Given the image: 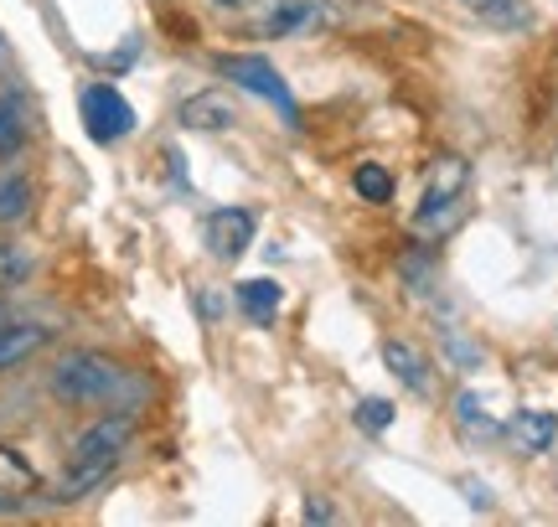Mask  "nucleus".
Listing matches in <instances>:
<instances>
[{
	"mask_svg": "<svg viewBox=\"0 0 558 527\" xmlns=\"http://www.w3.org/2000/svg\"><path fill=\"white\" fill-rule=\"evenodd\" d=\"M130 440H135V408H104L68 450V466L58 476V502H83L88 491H99L124 461Z\"/></svg>",
	"mask_w": 558,
	"mask_h": 527,
	"instance_id": "nucleus-1",
	"label": "nucleus"
},
{
	"mask_svg": "<svg viewBox=\"0 0 558 527\" xmlns=\"http://www.w3.org/2000/svg\"><path fill=\"white\" fill-rule=\"evenodd\" d=\"M32 491H37V470H32V461H26L21 450L0 445V507H16L21 497H32Z\"/></svg>",
	"mask_w": 558,
	"mask_h": 527,
	"instance_id": "nucleus-13",
	"label": "nucleus"
},
{
	"mask_svg": "<svg viewBox=\"0 0 558 527\" xmlns=\"http://www.w3.org/2000/svg\"><path fill=\"white\" fill-rule=\"evenodd\" d=\"M0 321H5V305H0Z\"/></svg>",
	"mask_w": 558,
	"mask_h": 527,
	"instance_id": "nucleus-24",
	"label": "nucleus"
},
{
	"mask_svg": "<svg viewBox=\"0 0 558 527\" xmlns=\"http://www.w3.org/2000/svg\"><path fill=\"white\" fill-rule=\"evenodd\" d=\"M383 363H388V372H393L403 388H414V393H424V388H429V357H424L414 342L388 336V342H383Z\"/></svg>",
	"mask_w": 558,
	"mask_h": 527,
	"instance_id": "nucleus-9",
	"label": "nucleus"
},
{
	"mask_svg": "<svg viewBox=\"0 0 558 527\" xmlns=\"http://www.w3.org/2000/svg\"><path fill=\"white\" fill-rule=\"evenodd\" d=\"M218 11H248V5H259V0H213Z\"/></svg>",
	"mask_w": 558,
	"mask_h": 527,
	"instance_id": "nucleus-23",
	"label": "nucleus"
},
{
	"mask_svg": "<svg viewBox=\"0 0 558 527\" xmlns=\"http://www.w3.org/2000/svg\"><path fill=\"white\" fill-rule=\"evenodd\" d=\"M254 228L259 218L248 212V207H213L207 218H202V238H207V254L222 264H233L243 248L254 244Z\"/></svg>",
	"mask_w": 558,
	"mask_h": 527,
	"instance_id": "nucleus-6",
	"label": "nucleus"
},
{
	"mask_svg": "<svg viewBox=\"0 0 558 527\" xmlns=\"http://www.w3.org/2000/svg\"><path fill=\"white\" fill-rule=\"evenodd\" d=\"M32 203H37V192H32L26 176H0V228L21 223L32 212Z\"/></svg>",
	"mask_w": 558,
	"mask_h": 527,
	"instance_id": "nucleus-16",
	"label": "nucleus"
},
{
	"mask_svg": "<svg viewBox=\"0 0 558 527\" xmlns=\"http://www.w3.org/2000/svg\"><path fill=\"white\" fill-rule=\"evenodd\" d=\"M352 186H357L362 203H373V207L393 203V176H388V166H378V161H362L357 171H352Z\"/></svg>",
	"mask_w": 558,
	"mask_h": 527,
	"instance_id": "nucleus-17",
	"label": "nucleus"
},
{
	"mask_svg": "<svg viewBox=\"0 0 558 527\" xmlns=\"http://www.w3.org/2000/svg\"><path fill=\"white\" fill-rule=\"evenodd\" d=\"M26 274H32V259H26L21 248L0 244V284H21Z\"/></svg>",
	"mask_w": 558,
	"mask_h": 527,
	"instance_id": "nucleus-20",
	"label": "nucleus"
},
{
	"mask_svg": "<svg viewBox=\"0 0 558 527\" xmlns=\"http://www.w3.org/2000/svg\"><path fill=\"white\" fill-rule=\"evenodd\" d=\"M218 73L228 83H239V88H248L254 99L264 103H275L279 114L290 124H300V103L295 94H290V83H284V73H279L269 58H259V52H222L218 58Z\"/></svg>",
	"mask_w": 558,
	"mask_h": 527,
	"instance_id": "nucleus-3",
	"label": "nucleus"
},
{
	"mask_svg": "<svg viewBox=\"0 0 558 527\" xmlns=\"http://www.w3.org/2000/svg\"><path fill=\"white\" fill-rule=\"evenodd\" d=\"M300 517H305V523H331L337 512L326 507V502H305V512H300Z\"/></svg>",
	"mask_w": 558,
	"mask_h": 527,
	"instance_id": "nucleus-21",
	"label": "nucleus"
},
{
	"mask_svg": "<svg viewBox=\"0 0 558 527\" xmlns=\"http://www.w3.org/2000/svg\"><path fill=\"white\" fill-rule=\"evenodd\" d=\"M135 372L104 352H68L52 367V399L68 408H135Z\"/></svg>",
	"mask_w": 558,
	"mask_h": 527,
	"instance_id": "nucleus-2",
	"label": "nucleus"
},
{
	"mask_svg": "<svg viewBox=\"0 0 558 527\" xmlns=\"http://www.w3.org/2000/svg\"><path fill=\"white\" fill-rule=\"evenodd\" d=\"M465 186H471V166L460 161V156H439L435 171H429V186H424V197H418L414 223L424 228V233L450 228L460 218V197H465Z\"/></svg>",
	"mask_w": 558,
	"mask_h": 527,
	"instance_id": "nucleus-4",
	"label": "nucleus"
},
{
	"mask_svg": "<svg viewBox=\"0 0 558 527\" xmlns=\"http://www.w3.org/2000/svg\"><path fill=\"white\" fill-rule=\"evenodd\" d=\"M41 346H47V331H41V326L0 321V372H5V367H16V363H26V357L41 352Z\"/></svg>",
	"mask_w": 558,
	"mask_h": 527,
	"instance_id": "nucleus-14",
	"label": "nucleus"
},
{
	"mask_svg": "<svg viewBox=\"0 0 558 527\" xmlns=\"http://www.w3.org/2000/svg\"><path fill=\"white\" fill-rule=\"evenodd\" d=\"M554 434H558V419L548 408H522L518 419H512V440H518L527 455H543V450L554 445Z\"/></svg>",
	"mask_w": 558,
	"mask_h": 527,
	"instance_id": "nucleus-15",
	"label": "nucleus"
},
{
	"mask_svg": "<svg viewBox=\"0 0 558 527\" xmlns=\"http://www.w3.org/2000/svg\"><path fill=\"white\" fill-rule=\"evenodd\" d=\"M78 114H83V130L94 145H120L124 135H135V103L124 99L114 83H88L78 94Z\"/></svg>",
	"mask_w": 558,
	"mask_h": 527,
	"instance_id": "nucleus-5",
	"label": "nucleus"
},
{
	"mask_svg": "<svg viewBox=\"0 0 558 527\" xmlns=\"http://www.w3.org/2000/svg\"><path fill=\"white\" fill-rule=\"evenodd\" d=\"M26 130H32V109L16 88L0 94V161H16L21 145H26Z\"/></svg>",
	"mask_w": 558,
	"mask_h": 527,
	"instance_id": "nucleus-12",
	"label": "nucleus"
},
{
	"mask_svg": "<svg viewBox=\"0 0 558 527\" xmlns=\"http://www.w3.org/2000/svg\"><path fill=\"white\" fill-rule=\"evenodd\" d=\"M218 310H222V301L213 295V290H202V316H218Z\"/></svg>",
	"mask_w": 558,
	"mask_h": 527,
	"instance_id": "nucleus-22",
	"label": "nucleus"
},
{
	"mask_svg": "<svg viewBox=\"0 0 558 527\" xmlns=\"http://www.w3.org/2000/svg\"><path fill=\"white\" fill-rule=\"evenodd\" d=\"M352 414H357V425L367 429V434H383V429L393 425V404H388V399H357Z\"/></svg>",
	"mask_w": 558,
	"mask_h": 527,
	"instance_id": "nucleus-19",
	"label": "nucleus"
},
{
	"mask_svg": "<svg viewBox=\"0 0 558 527\" xmlns=\"http://www.w3.org/2000/svg\"><path fill=\"white\" fill-rule=\"evenodd\" d=\"M456 419H460V429H465L471 440H476V434H481V440H497V434H501V425L486 414V408H481L476 393H460V399H456Z\"/></svg>",
	"mask_w": 558,
	"mask_h": 527,
	"instance_id": "nucleus-18",
	"label": "nucleus"
},
{
	"mask_svg": "<svg viewBox=\"0 0 558 527\" xmlns=\"http://www.w3.org/2000/svg\"><path fill=\"white\" fill-rule=\"evenodd\" d=\"M460 5H465L481 26H497V32H527V26L538 21L527 0H460Z\"/></svg>",
	"mask_w": 558,
	"mask_h": 527,
	"instance_id": "nucleus-10",
	"label": "nucleus"
},
{
	"mask_svg": "<svg viewBox=\"0 0 558 527\" xmlns=\"http://www.w3.org/2000/svg\"><path fill=\"white\" fill-rule=\"evenodd\" d=\"M320 21L316 0H259V16H254V37H290L300 26Z\"/></svg>",
	"mask_w": 558,
	"mask_h": 527,
	"instance_id": "nucleus-8",
	"label": "nucleus"
},
{
	"mask_svg": "<svg viewBox=\"0 0 558 527\" xmlns=\"http://www.w3.org/2000/svg\"><path fill=\"white\" fill-rule=\"evenodd\" d=\"M233 301H239V310L254 326H269L279 316V305H284V284L279 280H243L239 290H233Z\"/></svg>",
	"mask_w": 558,
	"mask_h": 527,
	"instance_id": "nucleus-11",
	"label": "nucleus"
},
{
	"mask_svg": "<svg viewBox=\"0 0 558 527\" xmlns=\"http://www.w3.org/2000/svg\"><path fill=\"white\" fill-rule=\"evenodd\" d=\"M181 124H186V130H202V135H222V130L239 124V109H233L228 94L202 88V94H192V99L181 103Z\"/></svg>",
	"mask_w": 558,
	"mask_h": 527,
	"instance_id": "nucleus-7",
	"label": "nucleus"
}]
</instances>
